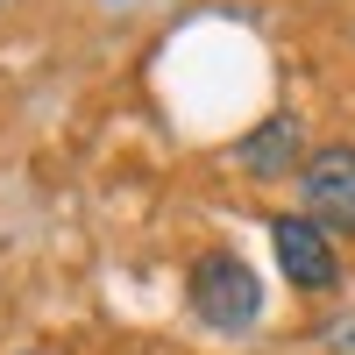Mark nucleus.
Returning a JSON list of instances; mask_svg holds the SVG:
<instances>
[{"mask_svg":"<svg viewBox=\"0 0 355 355\" xmlns=\"http://www.w3.org/2000/svg\"><path fill=\"white\" fill-rule=\"evenodd\" d=\"M234 164H242L249 178H291V171H306V121H299V114H270L263 128H249L242 142H234Z\"/></svg>","mask_w":355,"mask_h":355,"instance_id":"obj_4","label":"nucleus"},{"mask_svg":"<svg viewBox=\"0 0 355 355\" xmlns=\"http://www.w3.org/2000/svg\"><path fill=\"white\" fill-rule=\"evenodd\" d=\"M327 348H341V355H355V320H341V327H327Z\"/></svg>","mask_w":355,"mask_h":355,"instance_id":"obj_5","label":"nucleus"},{"mask_svg":"<svg viewBox=\"0 0 355 355\" xmlns=\"http://www.w3.org/2000/svg\"><path fill=\"white\" fill-rule=\"evenodd\" d=\"M8 8H15V0H0V15H8Z\"/></svg>","mask_w":355,"mask_h":355,"instance_id":"obj_6","label":"nucleus"},{"mask_svg":"<svg viewBox=\"0 0 355 355\" xmlns=\"http://www.w3.org/2000/svg\"><path fill=\"white\" fill-rule=\"evenodd\" d=\"M270 242H277V270L299 291H334L341 284V256H334L327 227H320L313 214H277L270 220Z\"/></svg>","mask_w":355,"mask_h":355,"instance_id":"obj_3","label":"nucleus"},{"mask_svg":"<svg viewBox=\"0 0 355 355\" xmlns=\"http://www.w3.org/2000/svg\"><path fill=\"white\" fill-rule=\"evenodd\" d=\"M299 199L327 234H355V142H327L299 171Z\"/></svg>","mask_w":355,"mask_h":355,"instance_id":"obj_2","label":"nucleus"},{"mask_svg":"<svg viewBox=\"0 0 355 355\" xmlns=\"http://www.w3.org/2000/svg\"><path fill=\"white\" fill-rule=\"evenodd\" d=\"M28 355H43V348H28Z\"/></svg>","mask_w":355,"mask_h":355,"instance_id":"obj_7","label":"nucleus"},{"mask_svg":"<svg viewBox=\"0 0 355 355\" xmlns=\"http://www.w3.org/2000/svg\"><path fill=\"white\" fill-rule=\"evenodd\" d=\"M185 299L214 334H249L256 313H263V284L234 249H199L192 270H185Z\"/></svg>","mask_w":355,"mask_h":355,"instance_id":"obj_1","label":"nucleus"}]
</instances>
